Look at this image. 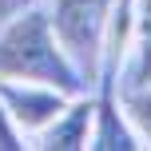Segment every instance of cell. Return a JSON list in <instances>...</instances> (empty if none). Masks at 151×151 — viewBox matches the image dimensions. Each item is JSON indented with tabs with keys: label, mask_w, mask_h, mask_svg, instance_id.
<instances>
[{
	"label": "cell",
	"mask_w": 151,
	"mask_h": 151,
	"mask_svg": "<svg viewBox=\"0 0 151 151\" xmlns=\"http://www.w3.org/2000/svg\"><path fill=\"white\" fill-rule=\"evenodd\" d=\"M0 76L8 80H36L48 88H60L68 96L91 91L76 60L64 52L60 36L52 28V16L40 4L16 12L12 20L0 24Z\"/></svg>",
	"instance_id": "6da1fadb"
},
{
	"label": "cell",
	"mask_w": 151,
	"mask_h": 151,
	"mask_svg": "<svg viewBox=\"0 0 151 151\" xmlns=\"http://www.w3.org/2000/svg\"><path fill=\"white\" fill-rule=\"evenodd\" d=\"M111 12V0H56L52 4V28L60 36L64 52L76 60L83 80H96L99 52H104V24Z\"/></svg>",
	"instance_id": "7a4b0ae2"
},
{
	"label": "cell",
	"mask_w": 151,
	"mask_h": 151,
	"mask_svg": "<svg viewBox=\"0 0 151 151\" xmlns=\"http://www.w3.org/2000/svg\"><path fill=\"white\" fill-rule=\"evenodd\" d=\"M91 139L88 147L96 151H139L143 139L135 135L127 111H123V96H119V72L99 68L96 80H91Z\"/></svg>",
	"instance_id": "3957f363"
},
{
	"label": "cell",
	"mask_w": 151,
	"mask_h": 151,
	"mask_svg": "<svg viewBox=\"0 0 151 151\" xmlns=\"http://www.w3.org/2000/svg\"><path fill=\"white\" fill-rule=\"evenodd\" d=\"M68 99L72 96L60 91V88H48V83H36V80H8V76H0V104H4V111L12 115V123L28 139H36L68 107Z\"/></svg>",
	"instance_id": "277c9868"
},
{
	"label": "cell",
	"mask_w": 151,
	"mask_h": 151,
	"mask_svg": "<svg viewBox=\"0 0 151 151\" xmlns=\"http://www.w3.org/2000/svg\"><path fill=\"white\" fill-rule=\"evenodd\" d=\"M91 111H96L91 91L72 96L68 107H64V111L56 115V119L48 123L36 139H32V147H48V151H83V147H88V139H91Z\"/></svg>",
	"instance_id": "5b68a950"
},
{
	"label": "cell",
	"mask_w": 151,
	"mask_h": 151,
	"mask_svg": "<svg viewBox=\"0 0 151 151\" xmlns=\"http://www.w3.org/2000/svg\"><path fill=\"white\" fill-rule=\"evenodd\" d=\"M123 72H127V88L151 83V0H135V44Z\"/></svg>",
	"instance_id": "8992f818"
},
{
	"label": "cell",
	"mask_w": 151,
	"mask_h": 151,
	"mask_svg": "<svg viewBox=\"0 0 151 151\" xmlns=\"http://www.w3.org/2000/svg\"><path fill=\"white\" fill-rule=\"evenodd\" d=\"M123 111H127L135 135L143 139V147H151V83H139V88H123Z\"/></svg>",
	"instance_id": "52a82bcc"
},
{
	"label": "cell",
	"mask_w": 151,
	"mask_h": 151,
	"mask_svg": "<svg viewBox=\"0 0 151 151\" xmlns=\"http://www.w3.org/2000/svg\"><path fill=\"white\" fill-rule=\"evenodd\" d=\"M0 147H4V151H20V147H32V143H28V135H24V131L12 123V115L4 111V104H0Z\"/></svg>",
	"instance_id": "ba28073f"
},
{
	"label": "cell",
	"mask_w": 151,
	"mask_h": 151,
	"mask_svg": "<svg viewBox=\"0 0 151 151\" xmlns=\"http://www.w3.org/2000/svg\"><path fill=\"white\" fill-rule=\"evenodd\" d=\"M36 0H0V24L4 20H12L16 12H24V8H32Z\"/></svg>",
	"instance_id": "9c48e42d"
}]
</instances>
